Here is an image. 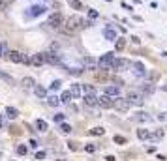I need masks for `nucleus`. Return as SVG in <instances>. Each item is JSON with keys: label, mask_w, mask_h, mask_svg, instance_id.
Wrapping results in <instances>:
<instances>
[{"label": "nucleus", "mask_w": 167, "mask_h": 161, "mask_svg": "<svg viewBox=\"0 0 167 161\" xmlns=\"http://www.w3.org/2000/svg\"><path fill=\"white\" fill-rule=\"evenodd\" d=\"M92 24V21H86V19H83V17H79V15H73V17H70L68 21H66V24H64V28H62V32L64 34H75V32H79V30H83V28H86V26H90Z\"/></svg>", "instance_id": "obj_1"}, {"label": "nucleus", "mask_w": 167, "mask_h": 161, "mask_svg": "<svg viewBox=\"0 0 167 161\" xmlns=\"http://www.w3.org/2000/svg\"><path fill=\"white\" fill-rule=\"evenodd\" d=\"M113 62H115L113 53H107V54H103V56L99 58L98 67H99V69H103V71H107V69H113Z\"/></svg>", "instance_id": "obj_2"}, {"label": "nucleus", "mask_w": 167, "mask_h": 161, "mask_svg": "<svg viewBox=\"0 0 167 161\" xmlns=\"http://www.w3.org/2000/svg\"><path fill=\"white\" fill-rule=\"evenodd\" d=\"M130 105H131V103L128 101V98L126 99H124V98H115V101H113V107L117 109L118 112H128Z\"/></svg>", "instance_id": "obj_3"}, {"label": "nucleus", "mask_w": 167, "mask_h": 161, "mask_svg": "<svg viewBox=\"0 0 167 161\" xmlns=\"http://www.w3.org/2000/svg\"><path fill=\"white\" fill-rule=\"evenodd\" d=\"M128 67H131V62L126 58H115L113 62V69L115 71H126Z\"/></svg>", "instance_id": "obj_4"}, {"label": "nucleus", "mask_w": 167, "mask_h": 161, "mask_svg": "<svg viewBox=\"0 0 167 161\" xmlns=\"http://www.w3.org/2000/svg\"><path fill=\"white\" fill-rule=\"evenodd\" d=\"M113 101H115V99L111 98V96H107V94H103V96H99V98H98V105L101 109H111V107H113Z\"/></svg>", "instance_id": "obj_5"}, {"label": "nucleus", "mask_w": 167, "mask_h": 161, "mask_svg": "<svg viewBox=\"0 0 167 161\" xmlns=\"http://www.w3.org/2000/svg\"><path fill=\"white\" fill-rule=\"evenodd\" d=\"M62 15L58 13V11H56V13H51V17L47 19V24H49V26H53V28H58L60 24H62Z\"/></svg>", "instance_id": "obj_6"}, {"label": "nucleus", "mask_w": 167, "mask_h": 161, "mask_svg": "<svg viewBox=\"0 0 167 161\" xmlns=\"http://www.w3.org/2000/svg\"><path fill=\"white\" fill-rule=\"evenodd\" d=\"M45 11H47V8H45V6H40V4H36V6H32V8H30V11H28V13H27V17H38V15H41V13H45Z\"/></svg>", "instance_id": "obj_7"}, {"label": "nucleus", "mask_w": 167, "mask_h": 161, "mask_svg": "<svg viewBox=\"0 0 167 161\" xmlns=\"http://www.w3.org/2000/svg\"><path fill=\"white\" fill-rule=\"evenodd\" d=\"M45 62H47V64H53V66L60 64V56H58V53H53V51H47V53H45Z\"/></svg>", "instance_id": "obj_8"}, {"label": "nucleus", "mask_w": 167, "mask_h": 161, "mask_svg": "<svg viewBox=\"0 0 167 161\" xmlns=\"http://www.w3.org/2000/svg\"><path fill=\"white\" fill-rule=\"evenodd\" d=\"M83 103H85L86 107H96L98 105V98H96V94H85Z\"/></svg>", "instance_id": "obj_9"}, {"label": "nucleus", "mask_w": 167, "mask_h": 161, "mask_svg": "<svg viewBox=\"0 0 167 161\" xmlns=\"http://www.w3.org/2000/svg\"><path fill=\"white\" fill-rule=\"evenodd\" d=\"M30 64L32 66H43L45 64V53H38L30 58Z\"/></svg>", "instance_id": "obj_10"}, {"label": "nucleus", "mask_w": 167, "mask_h": 161, "mask_svg": "<svg viewBox=\"0 0 167 161\" xmlns=\"http://www.w3.org/2000/svg\"><path fill=\"white\" fill-rule=\"evenodd\" d=\"M128 101H130L131 105H137V107L143 105V98H141L139 94H135V92H130V94H128Z\"/></svg>", "instance_id": "obj_11"}, {"label": "nucleus", "mask_w": 167, "mask_h": 161, "mask_svg": "<svg viewBox=\"0 0 167 161\" xmlns=\"http://www.w3.org/2000/svg\"><path fill=\"white\" fill-rule=\"evenodd\" d=\"M8 60L13 64H19L21 60H23V53H19V51H9L8 53Z\"/></svg>", "instance_id": "obj_12"}, {"label": "nucleus", "mask_w": 167, "mask_h": 161, "mask_svg": "<svg viewBox=\"0 0 167 161\" xmlns=\"http://www.w3.org/2000/svg\"><path fill=\"white\" fill-rule=\"evenodd\" d=\"M131 67H133V71L137 73L139 77H143L144 75V66H143V62H139V60H135V62L131 64Z\"/></svg>", "instance_id": "obj_13"}, {"label": "nucleus", "mask_w": 167, "mask_h": 161, "mask_svg": "<svg viewBox=\"0 0 167 161\" xmlns=\"http://www.w3.org/2000/svg\"><path fill=\"white\" fill-rule=\"evenodd\" d=\"M133 120H135V122H150L152 118H150L148 112H143V111H141V112H137L135 116H133Z\"/></svg>", "instance_id": "obj_14"}, {"label": "nucleus", "mask_w": 167, "mask_h": 161, "mask_svg": "<svg viewBox=\"0 0 167 161\" xmlns=\"http://www.w3.org/2000/svg\"><path fill=\"white\" fill-rule=\"evenodd\" d=\"M163 139V129H158V131H154V133L148 135V141L150 143H158V141Z\"/></svg>", "instance_id": "obj_15"}, {"label": "nucleus", "mask_w": 167, "mask_h": 161, "mask_svg": "<svg viewBox=\"0 0 167 161\" xmlns=\"http://www.w3.org/2000/svg\"><path fill=\"white\" fill-rule=\"evenodd\" d=\"M103 36H105V40H109V41H117V32H115L111 26H107V28H105Z\"/></svg>", "instance_id": "obj_16"}, {"label": "nucleus", "mask_w": 167, "mask_h": 161, "mask_svg": "<svg viewBox=\"0 0 167 161\" xmlns=\"http://www.w3.org/2000/svg\"><path fill=\"white\" fill-rule=\"evenodd\" d=\"M70 92H72L73 98H81V94H83V84H72Z\"/></svg>", "instance_id": "obj_17"}, {"label": "nucleus", "mask_w": 167, "mask_h": 161, "mask_svg": "<svg viewBox=\"0 0 167 161\" xmlns=\"http://www.w3.org/2000/svg\"><path fill=\"white\" fill-rule=\"evenodd\" d=\"M105 94H107V96H111V98H118V86L109 84L107 88H105Z\"/></svg>", "instance_id": "obj_18"}, {"label": "nucleus", "mask_w": 167, "mask_h": 161, "mask_svg": "<svg viewBox=\"0 0 167 161\" xmlns=\"http://www.w3.org/2000/svg\"><path fill=\"white\" fill-rule=\"evenodd\" d=\"M36 127H38V131H41V133H45V131L49 129V125H47L45 120H36Z\"/></svg>", "instance_id": "obj_19"}, {"label": "nucleus", "mask_w": 167, "mask_h": 161, "mask_svg": "<svg viewBox=\"0 0 167 161\" xmlns=\"http://www.w3.org/2000/svg\"><path fill=\"white\" fill-rule=\"evenodd\" d=\"M34 94H36L38 98H41V99H43V98L47 96V90L43 88V86H34Z\"/></svg>", "instance_id": "obj_20"}, {"label": "nucleus", "mask_w": 167, "mask_h": 161, "mask_svg": "<svg viewBox=\"0 0 167 161\" xmlns=\"http://www.w3.org/2000/svg\"><path fill=\"white\" fill-rule=\"evenodd\" d=\"M6 114H8V118L13 120V118L19 116V111H17V109H13V107H8V109H6Z\"/></svg>", "instance_id": "obj_21"}, {"label": "nucleus", "mask_w": 167, "mask_h": 161, "mask_svg": "<svg viewBox=\"0 0 167 161\" xmlns=\"http://www.w3.org/2000/svg\"><path fill=\"white\" fill-rule=\"evenodd\" d=\"M72 98H73V96H72V92L68 90V92H64V94L60 96V101H62V103H70V101H72Z\"/></svg>", "instance_id": "obj_22"}, {"label": "nucleus", "mask_w": 167, "mask_h": 161, "mask_svg": "<svg viewBox=\"0 0 167 161\" xmlns=\"http://www.w3.org/2000/svg\"><path fill=\"white\" fill-rule=\"evenodd\" d=\"M148 131H146V129H137V137H139V139L141 141H148Z\"/></svg>", "instance_id": "obj_23"}, {"label": "nucleus", "mask_w": 167, "mask_h": 161, "mask_svg": "<svg viewBox=\"0 0 167 161\" xmlns=\"http://www.w3.org/2000/svg\"><path fill=\"white\" fill-rule=\"evenodd\" d=\"M47 103H49L51 107H56V105H58V103H62V101H60L56 96H51V98H47Z\"/></svg>", "instance_id": "obj_24"}, {"label": "nucleus", "mask_w": 167, "mask_h": 161, "mask_svg": "<svg viewBox=\"0 0 167 161\" xmlns=\"http://www.w3.org/2000/svg\"><path fill=\"white\" fill-rule=\"evenodd\" d=\"M0 79H2V80H6L8 84H13V77H9L8 73H4V71H0Z\"/></svg>", "instance_id": "obj_25"}, {"label": "nucleus", "mask_w": 167, "mask_h": 161, "mask_svg": "<svg viewBox=\"0 0 167 161\" xmlns=\"http://www.w3.org/2000/svg\"><path fill=\"white\" fill-rule=\"evenodd\" d=\"M60 131H62L64 135L72 133V125H70V124H64V122H62V124H60Z\"/></svg>", "instance_id": "obj_26"}, {"label": "nucleus", "mask_w": 167, "mask_h": 161, "mask_svg": "<svg viewBox=\"0 0 167 161\" xmlns=\"http://www.w3.org/2000/svg\"><path fill=\"white\" fill-rule=\"evenodd\" d=\"M23 84H25V88H32V86H34V79H32V77H25Z\"/></svg>", "instance_id": "obj_27"}, {"label": "nucleus", "mask_w": 167, "mask_h": 161, "mask_svg": "<svg viewBox=\"0 0 167 161\" xmlns=\"http://www.w3.org/2000/svg\"><path fill=\"white\" fill-rule=\"evenodd\" d=\"M105 129L103 127H94V129H90V135H94V137H99V135H103Z\"/></svg>", "instance_id": "obj_28"}, {"label": "nucleus", "mask_w": 167, "mask_h": 161, "mask_svg": "<svg viewBox=\"0 0 167 161\" xmlns=\"http://www.w3.org/2000/svg\"><path fill=\"white\" fill-rule=\"evenodd\" d=\"M68 4H70V8H75V9H81L83 8V4L79 2V0H70Z\"/></svg>", "instance_id": "obj_29"}, {"label": "nucleus", "mask_w": 167, "mask_h": 161, "mask_svg": "<svg viewBox=\"0 0 167 161\" xmlns=\"http://www.w3.org/2000/svg\"><path fill=\"white\" fill-rule=\"evenodd\" d=\"M27 152H28V146H27V144H21V146H17V154H19V156H25Z\"/></svg>", "instance_id": "obj_30"}, {"label": "nucleus", "mask_w": 167, "mask_h": 161, "mask_svg": "<svg viewBox=\"0 0 167 161\" xmlns=\"http://www.w3.org/2000/svg\"><path fill=\"white\" fill-rule=\"evenodd\" d=\"M124 45H126V43H124V40H120V38H118V40L115 41V49H117V51H122V49H124Z\"/></svg>", "instance_id": "obj_31"}, {"label": "nucleus", "mask_w": 167, "mask_h": 161, "mask_svg": "<svg viewBox=\"0 0 167 161\" xmlns=\"http://www.w3.org/2000/svg\"><path fill=\"white\" fill-rule=\"evenodd\" d=\"M83 92H85V94H96L94 86H88V84H83Z\"/></svg>", "instance_id": "obj_32"}, {"label": "nucleus", "mask_w": 167, "mask_h": 161, "mask_svg": "<svg viewBox=\"0 0 167 161\" xmlns=\"http://www.w3.org/2000/svg\"><path fill=\"white\" fill-rule=\"evenodd\" d=\"M115 143H117V144H126V137H122V135H115Z\"/></svg>", "instance_id": "obj_33"}, {"label": "nucleus", "mask_w": 167, "mask_h": 161, "mask_svg": "<svg viewBox=\"0 0 167 161\" xmlns=\"http://www.w3.org/2000/svg\"><path fill=\"white\" fill-rule=\"evenodd\" d=\"M143 90H144V94H152V92H154V84H152V82H148Z\"/></svg>", "instance_id": "obj_34"}, {"label": "nucleus", "mask_w": 167, "mask_h": 161, "mask_svg": "<svg viewBox=\"0 0 167 161\" xmlns=\"http://www.w3.org/2000/svg\"><path fill=\"white\" fill-rule=\"evenodd\" d=\"M53 120L56 122V124H62V122H64V114H54Z\"/></svg>", "instance_id": "obj_35"}, {"label": "nucleus", "mask_w": 167, "mask_h": 161, "mask_svg": "<svg viewBox=\"0 0 167 161\" xmlns=\"http://www.w3.org/2000/svg\"><path fill=\"white\" fill-rule=\"evenodd\" d=\"M60 80H53V84H51V90H60Z\"/></svg>", "instance_id": "obj_36"}, {"label": "nucleus", "mask_w": 167, "mask_h": 161, "mask_svg": "<svg viewBox=\"0 0 167 161\" xmlns=\"http://www.w3.org/2000/svg\"><path fill=\"white\" fill-rule=\"evenodd\" d=\"M85 150H86L88 154H92V152H96V146H94V144H86V146H85Z\"/></svg>", "instance_id": "obj_37"}, {"label": "nucleus", "mask_w": 167, "mask_h": 161, "mask_svg": "<svg viewBox=\"0 0 167 161\" xmlns=\"http://www.w3.org/2000/svg\"><path fill=\"white\" fill-rule=\"evenodd\" d=\"M88 17H90V19H96V17H98V11H96V9H90V11H88Z\"/></svg>", "instance_id": "obj_38"}, {"label": "nucleus", "mask_w": 167, "mask_h": 161, "mask_svg": "<svg viewBox=\"0 0 167 161\" xmlns=\"http://www.w3.org/2000/svg\"><path fill=\"white\" fill-rule=\"evenodd\" d=\"M58 47H60L58 43H51V49H49V51H53V53H56V51H58Z\"/></svg>", "instance_id": "obj_39"}, {"label": "nucleus", "mask_w": 167, "mask_h": 161, "mask_svg": "<svg viewBox=\"0 0 167 161\" xmlns=\"http://www.w3.org/2000/svg\"><path fill=\"white\" fill-rule=\"evenodd\" d=\"M28 146H30V148H38V141H36V139H32L30 143H28Z\"/></svg>", "instance_id": "obj_40"}, {"label": "nucleus", "mask_w": 167, "mask_h": 161, "mask_svg": "<svg viewBox=\"0 0 167 161\" xmlns=\"http://www.w3.org/2000/svg\"><path fill=\"white\" fill-rule=\"evenodd\" d=\"M36 159H45V152H38L36 154Z\"/></svg>", "instance_id": "obj_41"}, {"label": "nucleus", "mask_w": 167, "mask_h": 161, "mask_svg": "<svg viewBox=\"0 0 167 161\" xmlns=\"http://www.w3.org/2000/svg\"><path fill=\"white\" fill-rule=\"evenodd\" d=\"M158 120H162V122H167V112H163V114H160V116H158Z\"/></svg>", "instance_id": "obj_42"}, {"label": "nucleus", "mask_w": 167, "mask_h": 161, "mask_svg": "<svg viewBox=\"0 0 167 161\" xmlns=\"http://www.w3.org/2000/svg\"><path fill=\"white\" fill-rule=\"evenodd\" d=\"M21 62H23V64H30V58H28L27 54H23V60H21Z\"/></svg>", "instance_id": "obj_43"}, {"label": "nucleus", "mask_w": 167, "mask_h": 161, "mask_svg": "<svg viewBox=\"0 0 167 161\" xmlns=\"http://www.w3.org/2000/svg\"><path fill=\"white\" fill-rule=\"evenodd\" d=\"M146 150H148V154H154V152H156V148H154V146H148Z\"/></svg>", "instance_id": "obj_44"}, {"label": "nucleus", "mask_w": 167, "mask_h": 161, "mask_svg": "<svg viewBox=\"0 0 167 161\" xmlns=\"http://www.w3.org/2000/svg\"><path fill=\"white\" fill-rule=\"evenodd\" d=\"M70 144V150H77V146H75V143H68Z\"/></svg>", "instance_id": "obj_45"}, {"label": "nucleus", "mask_w": 167, "mask_h": 161, "mask_svg": "<svg viewBox=\"0 0 167 161\" xmlns=\"http://www.w3.org/2000/svg\"><path fill=\"white\" fill-rule=\"evenodd\" d=\"M105 159H107V161H115V159H117V157H115V156H107V157H105Z\"/></svg>", "instance_id": "obj_46"}, {"label": "nucleus", "mask_w": 167, "mask_h": 161, "mask_svg": "<svg viewBox=\"0 0 167 161\" xmlns=\"http://www.w3.org/2000/svg\"><path fill=\"white\" fill-rule=\"evenodd\" d=\"M0 125H2V116H0Z\"/></svg>", "instance_id": "obj_47"}, {"label": "nucleus", "mask_w": 167, "mask_h": 161, "mask_svg": "<svg viewBox=\"0 0 167 161\" xmlns=\"http://www.w3.org/2000/svg\"><path fill=\"white\" fill-rule=\"evenodd\" d=\"M107 2H111V0H107Z\"/></svg>", "instance_id": "obj_48"}]
</instances>
